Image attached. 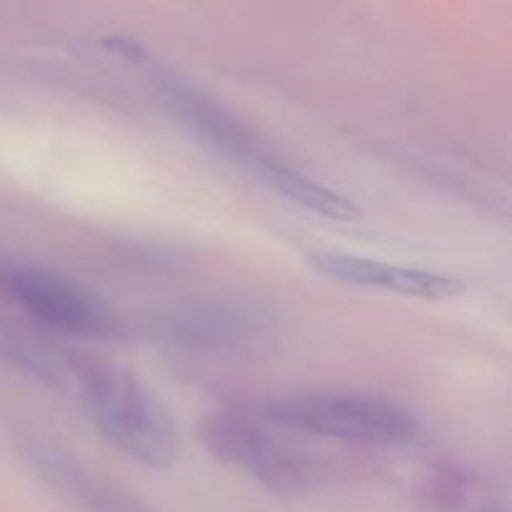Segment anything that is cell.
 Here are the masks:
<instances>
[{
  "mask_svg": "<svg viewBox=\"0 0 512 512\" xmlns=\"http://www.w3.org/2000/svg\"><path fill=\"white\" fill-rule=\"evenodd\" d=\"M158 83L165 103L175 110V115L208 148L223 155L228 163L243 170L245 175L255 178L260 185L273 190L288 203L325 220H335V223L360 220L363 210L358 208L355 200L303 173L298 165L290 163L283 153H278L258 130L250 128L245 120L230 113L228 108H223L218 100L205 95L195 85L173 78V75H163V78H158Z\"/></svg>",
  "mask_w": 512,
  "mask_h": 512,
  "instance_id": "6da1fadb",
  "label": "cell"
},
{
  "mask_svg": "<svg viewBox=\"0 0 512 512\" xmlns=\"http://www.w3.org/2000/svg\"><path fill=\"white\" fill-rule=\"evenodd\" d=\"M80 403L105 443L135 463L165 470L175 463L180 435L163 400L130 370L108 363H78Z\"/></svg>",
  "mask_w": 512,
  "mask_h": 512,
  "instance_id": "7a4b0ae2",
  "label": "cell"
},
{
  "mask_svg": "<svg viewBox=\"0 0 512 512\" xmlns=\"http://www.w3.org/2000/svg\"><path fill=\"white\" fill-rule=\"evenodd\" d=\"M198 433L213 458L275 495L313 493L328 480V465L320 455L278 435L263 418L220 410L200 420Z\"/></svg>",
  "mask_w": 512,
  "mask_h": 512,
  "instance_id": "3957f363",
  "label": "cell"
},
{
  "mask_svg": "<svg viewBox=\"0 0 512 512\" xmlns=\"http://www.w3.org/2000/svg\"><path fill=\"white\" fill-rule=\"evenodd\" d=\"M260 415L265 423L280 430L345 443L408 448L423 438V423L408 408L375 395H288L265 403Z\"/></svg>",
  "mask_w": 512,
  "mask_h": 512,
  "instance_id": "277c9868",
  "label": "cell"
},
{
  "mask_svg": "<svg viewBox=\"0 0 512 512\" xmlns=\"http://www.w3.org/2000/svg\"><path fill=\"white\" fill-rule=\"evenodd\" d=\"M0 283L28 318L53 333L83 340H113L123 335L118 313L100 295L58 270L18 263L5 268Z\"/></svg>",
  "mask_w": 512,
  "mask_h": 512,
  "instance_id": "5b68a950",
  "label": "cell"
},
{
  "mask_svg": "<svg viewBox=\"0 0 512 512\" xmlns=\"http://www.w3.org/2000/svg\"><path fill=\"white\" fill-rule=\"evenodd\" d=\"M320 275L358 288H375L420 300H453L465 293L463 280L438 270L410 268L345 250H313L305 255Z\"/></svg>",
  "mask_w": 512,
  "mask_h": 512,
  "instance_id": "8992f818",
  "label": "cell"
},
{
  "mask_svg": "<svg viewBox=\"0 0 512 512\" xmlns=\"http://www.w3.org/2000/svg\"><path fill=\"white\" fill-rule=\"evenodd\" d=\"M28 460L43 483L80 512H155L138 495L48 440L30 443Z\"/></svg>",
  "mask_w": 512,
  "mask_h": 512,
  "instance_id": "52a82bcc",
  "label": "cell"
},
{
  "mask_svg": "<svg viewBox=\"0 0 512 512\" xmlns=\"http://www.w3.org/2000/svg\"><path fill=\"white\" fill-rule=\"evenodd\" d=\"M173 343L195 350H235L260 333V315L230 300H193L175 308L163 320Z\"/></svg>",
  "mask_w": 512,
  "mask_h": 512,
  "instance_id": "ba28073f",
  "label": "cell"
},
{
  "mask_svg": "<svg viewBox=\"0 0 512 512\" xmlns=\"http://www.w3.org/2000/svg\"><path fill=\"white\" fill-rule=\"evenodd\" d=\"M485 512H505V510L503 508H488Z\"/></svg>",
  "mask_w": 512,
  "mask_h": 512,
  "instance_id": "9c48e42d",
  "label": "cell"
}]
</instances>
